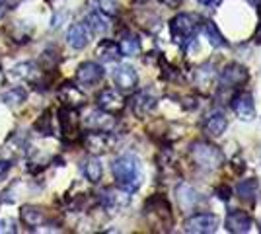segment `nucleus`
<instances>
[{"mask_svg":"<svg viewBox=\"0 0 261 234\" xmlns=\"http://www.w3.org/2000/svg\"><path fill=\"white\" fill-rule=\"evenodd\" d=\"M251 217L246 211H232L226 217V230L234 234H244L251 228Z\"/></svg>","mask_w":261,"mask_h":234,"instance_id":"obj_17","label":"nucleus"},{"mask_svg":"<svg viewBox=\"0 0 261 234\" xmlns=\"http://www.w3.org/2000/svg\"><path fill=\"white\" fill-rule=\"evenodd\" d=\"M59 123H61V133L66 143H74L80 135V119H78V110L63 108L59 112Z\"/></svg>","mask_w":261,"mask_h":234,"instance_id":"obj_7","label":"nucleus"},{"mask_svg":"<svg viewBox=\"0 0 261 234\" xmlns=\"http://www.w3.org/2000/svg\"><path fill=\"white\" fill-rule=\"evenodd\" d=\"M59 100L63 103V108L80 110V108L86 103V96H84V92L78 88V86L66 82V84H63V86L59 88Z\"/></svg>","mask_w":261,"mask_h":234,"instance_id":"obj_10","label":"nucleus"},{"mask_svg":"<svg viewBox=\"0 0 261 234\" xmlns=\"http://www.w3.org/2000/svg\"><path fill=\"white\" fill-rule=\"evenodd\" d=\"M218 197H220V199H224V201H228V197H230L228 188H220V190H218Z\"/></svg>","mask_w":261,"mask_h":234,"instance_id":"obj_36","label":"nucleus"},{"mask_svg":"<svg viewBox=\"0 0 261 234\" xmlns=\"http://www.w3.org/2000/svg\"><path fill=\"white\" fill-rule=\"evenodd\" d=\"M201 4H207V6H211V4H217L218 0H199Z\"/></svg>","mask_w":261,"mask_h":234,"instance_id":"obj_38","label":"nucleus"},{"mask_svg":"<svg viewBox=\"0 0 261 234\" xmlns=\"http://www.w3.org/2000/svg\"><path fill=\"white\" fill-rule=\"evenodd\" d=\"M82 145H84V148L90 154H103L113 146V137L109 135V131L94 129V131H88L82 137Z\"/></svg>","mask_w":261,"mask_h":234,"instance_id":"obj_5","label":"nucleus"},{"mask_svg":"<svg viewBox=\"0 0 261 234\" xmlns=\"http://www.w3.org/2000/svg\"><path fill=\"white\" fill-rule=\"evenodd\" d=\"M99 203L101 207L109 213H117L125 207H129L130 203V191L123 190L121 186L117 188H106L99 193Z\"/></svg>","mask_w":261,"mask_h":234,"instance_id":"obj_4","label":"nucleus"},{"mask_svg":"<svg viewBox=\"0 0 261 234\" xmlns=\"http://www.w3.org/2000/svg\"><path fill=\"white\" fill-rule=\"evenodd\" d=\"M86 125L90 129H98V131H111L115 127V117L103 110H98L88 115Z\"/></svg>","mask_w":261,"mask_h":234,"instance_id":"obj_19","label":"nucleus"},{"mask_svg":"<svg viewBox=\"0 0 261 234\" xmlns=\"http://www.w3.org/2000/svg\"><path fill=\"white\" fill-rule=\"evenodd\" d=\"M39 74H41L39 67H37L35 63H30V61L18 63V65H14L10 70V76L14 78V80H23V82H37V80H39Z\"/></svg>","mask_w":261,"mask_h":234,"instance_id":"obj_18","label":"nucleus"},{"mask_svg":"<svg viewBox=\"0 0 261 234\" xmlns=\"http://www.w3.org/2000/svg\"><path fill=\"white\" fill-rule=\"evenodd\" d=\"M220 80L224 86H240L248 80V70L246 67H242L238 63H230L228 67L222 68L220 72Z\"/></svg>","mask_w":261,"mask_h":234,"instance_id":"obj_16","label":"nucleus"},{"mask_svg":"<svg viewBox=\"0 0 261 234\" xmlns=\"http://www.w3.org/2000/svg\"><path fill=\"white\" fill-rule=\"evenodd\" d=\"M8 10H10V4H8L6 0H0V20L8 14Z\"/></svg>","mask_w":261,"mask_h":234,"instance_id":"obj_35","label":"nucleus"},{"mask_svg":"<svg viewBox=\"0 0 261 234\" xmlns=\"http://www.w3.org/2000/svg\"><path fill=\"white\" fill-rule=\"evenodd\" d=\"M217 226H218V219L213 213H197L193 217H189L184 224L185 232H193V234H211L217 230Z\"/></svg>","mask_w":261,"mask_h":234,"instance_id":"obj_6","label":"nucleus"},{"mask_svg":"<svg viewBox=\"0 0 261 234\" xmlns=\"http://www.w3.org/2000/svg\"><path fill=\"white\" fill-rule=\"evenodd\" d=\"M94 6H96V12H101L109 18L117 16L119 14V4L117 0H94Z\"/></svg>","mask_w":261,"mask_h":234,"instance_id":"obj_30","label":"nucleus"},{"mask_svg":"<svg viewBox=\"0 0 261 234\" xmlns=\"http://www.w3.org/2000/svg\"><path fill=\"white\" fill-rule=\"evenodd\" d=\"M2 82H4V74H2V70H0V86H2Z\"/></svg>","mask_w":261,"mask_h":234,"instance_id":"obj_40","label":"nucleus"},{"mask_svg":"<svg viewBox=\"0 0 261 234\" xmlns=\"http://www.w3.org/2000/svg\"><path fill=\"white\" fill-rule=\"evenodd\" d=\"M160 2H164L166 6H172V8H175V6H179L184 0H160Z\"/></svg>","mask_w":261,"mask_h":234,"instance_id":"obj_37","label":"nucleus"},{"mask_svg":"<svg viewBox=\"0 0 261 234\" xmlns=\"http://www.w3.org/2000/svg\"><path fill=\"white\" fill-rule=\"evenodd\" d=\"M113 82H115V86H119L121 90L129 92V90H133L137 86L139 74H137V70L130 67V65H119V67L113 70Z\"/></svg>","mask_w":261,"mask_h":234,"instance_id":"obj_14","label":"nucleus"},{"mask_svg":"<svg viewBox=\"0 0 261 234\" xmlns=\"http://www.w3.org/2000/svg\"><path fill=\"white\" fill-rule=\"evenodd\" d=\"M10 168H12L10 160H0V179L4 178L8 172H10Z\"/></svg>","mask_w":261,"mask_h":234,"instance_id":"obj_34","label":"nucleus"},{"mask_svg":"<svg viewBox=\"0 0 261 234\" xmlns=\"http://www.w3.org/2000/svg\"><path fill=\"white\" fill-rule=\"evenodd\" d=\"M117 45H119L121 55H125V57H135V55H139V51H141V41L137 39V35H133V34H125Z\"/></svg>","mask_w":261,"mask_h":234,"instance_id":"obj_25","label":"nucleus"},{"mask_svg":"<svg viewBox=\"0 0 261 234\" xmlns=\"http://www.w3.org/2000/svg\"><path fill=\"white\" fill-rule=\"evenodd\" d=\"M144 215L146 217H156V224L158 226H170L172 224V211L168 201L162 197H152L146 201L144 205Z\"/></svg>","mask_w":261,"mask_h":234,"instance_id":"obj_8","label":"nucleus"},{"mask_svg":"<svg viewBox=\"0 0 261 234\" xmlns=\"http://www.w3.org/2000/svg\"><path fill=\"white\" fill-rule=\"evenodd\" d=\"M25 98H28V92H25V90L14 88L2 96V101H4L6 106H10V108H18V106H22L23 101H25Z\"/></svg>","mask_w":261,"mask_h":234,"instance_id":"obj_29","label":"nucleus"},{"mask_svg":"<svg viewBox=\"0 0 261 234\" xmlns=\"http://www.w3.org/2000/svg\"><path fill=\"white\" fill-rule=\"evenodd\" d=\"M257 188H259L257 179H244V181H240L238 186H236V193L242 199L251 201L255 199V195H257Z\"/></svg>","mask_w":261,"mask_h":234,"instance_id":"obj_27","label":"nucleus"},{"mask_svg":"<svg viewBox=\"0 0 261 234\" xmlns=\"http://www.w3.org/2000/svg\"><path fill=\"white\" fill-rule=\"evenodd\" d=\"M113 176L117 179V186H121L123 190L135 191L141 188L142 184V168H141V160L133 154H123L119 156L115 162H113Z\"/></svg>","mask_w":261,"mask_h":234,"instance_id":"obj_1","label":"nucleus"},{"mask_svg":"<svg viewBox=\"0 0 261 234\" xmlns=\"http://www.w3.org/2000/svg\"><path fill=\"white\" fill-rule=\"evenodd\" d=\"M90 30H88V25L84 22H78V23H72L70 25V30H68V34H66V41L68 45L72 47V49H84L88 43H90Z\"/></svg>","mask_w":261,"mask_h":234,"instance_id":"obj_15","label":"nucleus"},{"mask_svg":"<svg viewBox=\"0 0 261 234\" xmlns=\"http://www.w3.org/2000/svg\"><path fill=\"white\" fill-rule=\"evenodd\" d=\"M82 174H84V178L88 181L98 184L99 179H101V174H103L101 162H99L96 156H90L88 160H84V164H82Z\"/></svg>","mask_w":261,"mask_h":234,"instance_id":"obj_24","label":"nucleus"},{"mask_svg":"<svg viewBox=\"0 0 261 234\" xmlns=\"http://www.w3.org/2000/svg\"><path fill=\"white\" fill-rule=\"evenodd\" d=\"M47 2H49L51 6H57V4H59V2H63V0H47Z\"/></svg>","mask_w":261,"mask_h":234,"instance_id":"obj_39","label":"nucleus"},{"mask_svg":"<svg viewBox=\"0 0 261 234\" xmlns=\"http://www.w3.org/2000/svg\"><path fill=\"white\" fill-rule=\"evenodd\" d=\"M226 115L222 112H213L208 115L207 119H205V133L208 137H220V135L224 133V129H226Z\"/></svg>","mask_w":261,"mask_h":234,"instance_id":"obj_22","label":"nucleus"},{"mask_svg":"<svg viewBox=\"0 0 261 234\" xmlns=\"http://www.w3.org/2000/svg\"><path fill=\"white\" fill-rule=\"evenodd\" d=\"M199 22H201V18L195 14H177L170 22V30H172L175 41L184 43L187 39H191V35L195 34L199 28Z\"/></svg>","mask_w":261,"mask_h":234,"instance_id":"obj_3","label":"nucleus"},{"mask_svg":"<svg viewBox=\"0 0 261 234\" xmlns=\"http://www.w3.org/2000/svg\"><path fill=\"white\" fill-rule=\"evenodd\" d=\"M98 57L101 61H117L121 57V51H119V45L115 43V41H109V39H103L101 43L98 45Z\"/></svg>","mask_w":261,"mask_h":234,"instance_id":"obj_26","label":"nucleus"},{"mask_svg":"<svg viewBox=\"0 0 261 234\" xmlns=\"http://www.w3.org/2000/svg\"><path fill=\"white\" fill-rule=\"evenodd\" d=\"M203 32H205L208 43L213 45V47H222V45H226L224 37L218 32V28L215 22H211V20H208V22H203Z\"/></svg>","mask_w":261,"mask_h":234,"instance_id":"obj_28","label":"nucleus"},{"mask_svg":"<svg viewBox=\"0 0 261 234\" xmlns=\"http://www.w3.org/2000/svg\"><path fill=\"white\" fill-rule=\"evenodd\" d=\"M191 158L199 168H205V170H215L222 164L224 156L218 150L217 146L208 145V143H195L191 146Z\"/></svg>","mask_w":261,"mask_h":234,"instance_id":"obj_2","label":"nucleus"},{"mask_svg":"<svg viewBox=\"0 0 261 234\" xmlns=\"http://www.w3.org/2000/svg\"><path fill=\"white\" fill-rule=\"evenodd\" d=\"M133 2H146V0H133Z\"/></svg>","mask_w":261,"mask_h":234,"instance_id":"obj_41","label":"nucleus"},{"mask_svg":"<svg viewBox=\"0 0 261 234\" xmlns=\"http://www.w3.org/2000/svg\"><path fill=\"white\" fill-rule=\"evenodd\" d=\"M98 108L103 110V112L111 113V115H115V113L123 112V108H125V98L121 96V92H117V90L106 88L98 94Z\"/></svg>","mask_w":261,"mask_h":234,"instance_id":"obj_9","label":"nucleus"},{"mask_svg":"<svg viewBox=\"0 0 261 234\" xmlns=\"http://www.w3.org/2000/svg\"><path fill=\"white\" fill-rule=\"evenodd\" d=\"M0 232H18L16 223H14L12 219H4V221H0Z\"/></svg>","mask_w":261,"mask_h":234,"instance_id":"obj_33","label":"nucleus"},{"mask_svg":"<svg viewBox=\"0 0 261 234\" xmlns=\"http://www.w3.org/2000/svg\"><path fill=\"white\" fill-rule=\"evenodd\" d=\"M35 129L41 135H53V125H51V112H45L37 123H35Z\"/></svg>","mask_w":261,"mask_h":234,"instance_id":"obj_32","label":"nucleus"},{"mask_svg":"<svg viewBox=\"0 0 261 234\" xmlns=\"http://www.w3.org/2000/svg\"><path fill=\"white\" fill-rule=\"evenodd\" d=\"M20 221L30 228H37L45 223V213L37 205H23L20 211Z\"/></svg>","mask_w":261,"mask_h":234,"instance_id":"obj_21","label":"nucleus"},{"mask_svg":"<svg viewBox=\"0 0 261 234\" xmlns=\"http://www.w3.org/2000/svg\"><path fill=\"white\" fill-rule=\"evenodd\" d=\"M33 23L30 22H12L8 28H6V32L10 34V39L12 41H16V43H28L30 39H32L33 35Z\"/></svg>","mask_w":261,"mask_h":234,"instance_id":"obj_20","label":"nucleus"},{"mask_svg":"<svg viewBox=\"0 0 261 234\" xmlns=\"http://www.w3.org/2000/svg\"><path fill=\"white\" fill-rule=\"evenodd\" d=\"M59 61H61V57H59L57 49H45L43 53H41V59H39L41 70H51V68L57 67Z\"/></svg>","mask_w":261,"mask_h":234,"instance_id":"obj_31","label":"nucleus"},{"mask_svg":"<svg viewBox=\"0 0 261 234\" xmlns=\"http://www.w3.org/2000/svg\"><path fill=\"white\" fill-rule=\"evenodd\" d=\"M232 110L242 121H251L255 117V103H253V98L248 92L236 94L232 98Z\"/></svg>","mask_w":261,"mask_h":234,"instance_id":"obj_12","label":"nucleus"},{"mask_svg":"<svg viewBox=\"0 0 261 234\" xmlns=\"http://www.w3.org/2000/svg\"><path fill=\"white\" fill-rule=\"evenodd\" d=\"M101 78H103V67L94 63V61L82 63L76 70V80L78 84H82V86H94Z\"/></svg>","mask_w":261,"mask_h":234,"instance_id":"obj_11","label":"nucleus"},{"mask_svg":"<svg viewBox=\"0 0 261 234\" xmlns=\"http://www.w3.org/2000/svg\"><path fill=\"white\" fill-rule=\"evenodd\" d=\"M130 110L137 117H146L156 110V98L150 92H137L130 98Z\"/></svg>","mask_w":261,"mask_h":234,"instance_id":"obj_13","label":"nucleus"},{"mask_svg":"<svg viewBox=\"0 0 261 234\" xmlns=\"http://www.w3.org/2000/svg\"><path fill=\"white\" fill-rule=\"evenodd\" d=\"M86 25L90 30V34H96V35H106L111 28V22H109V16L101 14V12H92L88 16Z\"/></svg>","mask_w":261,"mask_h":234,"instance_id":"obj_23","label":"nucleus"}]
</instances>
